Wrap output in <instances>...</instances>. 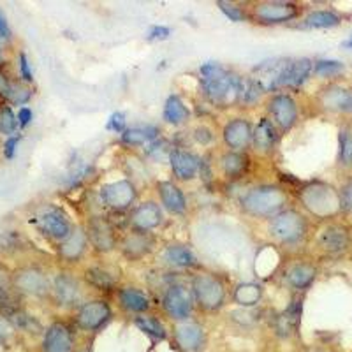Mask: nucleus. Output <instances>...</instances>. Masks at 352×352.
Here are the masks:
<instances>
[{
    "label": "nucleus",
    "instance_id": "1",
    "mask_svg": "<svg viewBox=\"0 0 352 352\" xmlns=\"http://www.w3.org/2000/svg\"><path fill=\"white\" fill-rule=\"evenodd\" d=\"M201 81H203L204 94L208 96L212 102L228 104L241 99L243 90V80L238 76H231L224 67L219 64H204L201 65Z\"/></svg>",
    "mask_w": 352,
    "mask_h": 352
},
{
    "label": "nucleus",
    "instance_id": "2",
    "mask_svg": "<svg viewBox=\"0 0 352 352\" xmlns=\"http://www.w3.org/2000/svg\"><path fill=\"white\" fill-rule=\"evenodd\" d=\"M285 194L276 187H257L243 197V208L252 215H275L285 204Z\"/></svg>",
    "mask_w": 352,
    "mask_h": 352
},
{
    "label": "nucleus",
    "instance_id": "3",
    "mask_svg": "<svg viewBox=\"0 0 352 352\" xmlns=\"http://www.w3.org/2000/svg\"><path fill=\"white\" fill-rule=\"evenodd\" d=\"M301 201H303V204L310 212L319 217L333 215L342 204L335 190L322 184H314L305 188L303 194H301Z\"/></svg>",
    "mask_w": 352,
    "mask_h": 352
},
{
    "label": "nucleus",
    "instance_id": "4",
    "mask_svg": "<svg viewBox=\"0 0 352 352\" xmlns=\"http://www.w3.org/2000/svg\"><path fill=\"white\" fill-rule=\"evenodd\" d=\"M305 231H307V226H305L303 217L292 210L275 215L270 224V232L276 240L284 241V243L298 241L300 238H303Z\"/></svg>",
    "mask_w": 352,
    "mask_h": 352
},
{
    "label": "nucleus",
    "instance_id": "5",
    "mask_svg": "<svg viewBox=\"0 0 352 352\" xmlns=\"http://www.w3.org/2000/svg\"><path fill=\"white\" fill-rule=\"evenodd\" d=\"M194 294L199 305L206 310H217L224 301V287L212 275H199L194 278Z\"/></svg>",
    "mask_w": 352,
    "mask_h": 352
},
{
    "label": "nucleus",
    "instance_id": "6",
    "mask_svg": "<svg viewBox=\"0 0 352 352\" xmlns=\"http://www.w3.org/2000/svg\"><path fill=\"white\" fill-rule=\"evenodd\" d=\"M136 197V190L131 182H115V184H108L100 188V199L108 204L109 208L124 210Z\"/></svg>",
    "mask_w": 352,
    "mask_h": 352
},
{
    "label": "nucleus",
    "instance_id": "7",
    "mask_svg": "<svg viewBox=\"0 0 352 352\" xmlns=\"http://www.w3.org/2000/svg\"><path fill=\"white\" fill-rule=\"evenodd\" d=\"M296 14V6L285 4V2H266L256 8V16L264 23H282V21L292 20Z\"/></svg>",
    "mask_w": 352,
    "mask_h": 352
},
{
    "label": "nucleus",
    "instance_id": "8",
    "mask_svg": "<svg viewBox=\"0 0 352 352\" xmlns=\"http://www.w3.org/2000/svg\"><path fill=\"white\" fill-rule=\"evenodd\" d=\"M109 307L104 303V301H92V303L83 305V308L78 314V324L83 329H92L100 328L104 324L109 317Z\"/></svg>",
    "mask_w": 352,
    "mask_h": 352
},
{
    "label": "nucleus",
    "instance_id": "9",
    "mask_svg": "<svg viewBox=\"0 0 352 352\" xmlns=\"http://www.w3.org/2000/svg\"><path fill=\"white\" fill-rule=\"evenodd\" d=\"M270 109H272V115L276 124L280 125L284 131L291 129L298 118L296 102L289 96L273 97L272 102H270Z\"/></svg>",
    "mask_w": 352,
    "mask_h": 352
},
{
    "label": "nucleus",
    "instance_id": "10",
    "mask_svg": "<svg viewBox=\"0 0 352 352\" xmlns=\"http://www.w3.org/2000/svg\"><path fill=\"white\" fill-rule=\"evenodd\" d=\"M39 226L48 236L55 238V240H65L71 234L69 219L60 210H48L39 219Z\"/></svg>",
    "mask_w": 352,
    "mask_h": 352
},
{
    "label": "nucleus",
    "instance_id": "11",
    "mask_svg": "<svg viewBox=\"0 0 352 352\" xmlns=\"http://www.w3.org/2000/svg\"><path fill=\"white\" fill-rule=\"evenodd\" d=\"M44 352H72V336L67 326L55 322L48 328L43 342Z\"/></svg>",
    "mask_w": 352,
    "mask_h": 352
},
{
    "label": "nucleus",
    "instance_id": "12",
    "mask_svg": "<svg viewBox=\"0 0 352 352\" xmlns=\"http://www.w3.org/2000/svg\"><path fill=\"white\" fill-rule=\"evenodd\" d=\"M164 308L169 316L182 320L187 319V317L190 316V308H192V305H190V298H188L187 292L184 291V287L175 285V287H171L166 292Z\"/></svg>",
    "mask_w": 352,
    "mask_h": 352
},
{
    "label": "nucleus",
    "instance_id": "13",
    "mask_svg": "<svg viewBox=\"0 0 352 352\" xmlns=\"http://www.w3.org/2000/svg\"><path fill=\"white\" fill-rule=\"evenodd\" d=\"M320 247L331 254H338L345 250L349 245V232L342 226H329L322 231L319 238Z\"/></svg>",
    "mask_w": 352,
    "mask_h": 352
},
{
    "label": "nucleus",
    "instance_id": "14",
    "mask_svg": "<svg viewBox=\"0 0 352 352\" xmlns=\"http://www.w3.org/2000/svg\"><path fill=\"white\" fill-rule=\"evenodd\" d=\"M252 138V131L248 122L236 118V120L229 122L224 129V140L231 148H243L247 146L248 141Z\"/></svg>",
    "mask_w": 352,
    "mask_h": 352
},
{
    "label": "nucleus",
    "instance_id": "15",
    "mask_svg": "<svg viewBox=\"0 0 352 352\" xmlns=\"http://www.w3.org/2000/svg\"><path fill=\"white\" fill-rule=\"evenodd\" d=\"M88 238L94 243V247L99 250H109L115 245V236H113L111 226L102 219H96L88 226Z\"/></svg>",
    "mask_w": 352,
    "mask_h": 352
},
{
    "label": "nucleus",
    "instance_id": "16",
    "mask_svg": "<svg viewBox=\"0 0 352 352\" xmlns=\"http://www.w3.org/2000/svg\"><path fill=\"white\" fill-rule=\"evenodd\" d=\"M169 160H171L173 173H175L180 180H190V178L196 176L197 169H199V160H197L192 153L173 152Z\"/></svg>",
    "mask_w": 352,
    "mask_h": 352
},
{
    "label": "nucleus",
    "instance_id": "17",
    "mask_svg": "<svg viewBox=\"0 0 352 352\" xmlns=\"http://www.w3.org/2000/svg\"><path fill=\"white\" fill-rule=\"evenodd\" d=\"M310 71H312V62L308 60V58L289 62L278 87H300L308 78Z\"/></svg>",
    "mask_w": 352,
    "mask_h": 352
},
{
    "label": "nucleus",
    "instance_id": "18",
    "mask_svg": "<svg viewBox=\"0 0 352 352\" xmlns=\"http://www.w3.org/2000/svg\"><path fill=\"white\" fill-rule=\"evenodd\" d=\"M204 342V333L196 324H184L176 329V344L185 352H197Z\"/></svg>",
    "mask_w": 352,
    "mask_h": 352
},
{
    "label": "nucleus",
    "instance_id": "19",
    "mask_svg": "<svg viewBox=\"0 0 352 352\" xmlns=\"http://www.w3.org/2000/svg\"><path fill=\"white\" fill-rule=\"evenodd\" d=\"M322 104L335 111H352V92L342 87L328 88L322 96Z\"/></svg>",
    "mask_w": 352,
    "mask_h": 352
},
{
    "label": "nucleus",
    "instance_id": "20",
    "mask_svg": "<svg viewBox=\"0 0 352 352\" xmlns=\"http://www.w3.org/2000/svg\"><path fill=\"white\" fill-rule=\"evenodd\" d=\"M301 307H303L301 301H292L287 310L278 316V319H276V331H278V335L289 336L291 333L296 331L301 320Z\"/></svg>",
    "mask_w": 352,
    "mask_h": 352
},
{
    "label": "nucleus",
    "instance_id": "21",
    "mask_svg": "<svg viewBox=\"0 0 352 352\" xmlns=\"http://www.w3.org/2000/svg\"><path fill=\"white\" fill-rule=\"evenodd\" d=\"M160 219H162V215H160V210L155 203L141 204L140 208L134 212V215H132V222L141 231L157 228L160 224Z\"/></svg>",
    "mask_w": 352,
    "mask_h": 352
},
{
    "label": "nucleus",
    "instance_id": "22",
    "mask_svg": "<svg viewBox=\"0 0 352 352\" xmlns=\"http://www.w3.org/2000/svg\"><path fill=\"white\" fill-rule=\"evenodd\" d=\"M159 192L160 197H162V203H164L166 208L173 213H184L185 212V197L182 194V190L176 187L171 182H162L159 184Z\"/></svg>",
    "mask_w": 352,
    "mask_h": 352
},
{
    "label": "nucleus",
    "instance_id": "23",
    "mask_svg": "<svg viewBox=\"0 0 352 352\" xmlns=\"http://www.w3.org/2000/svg\"><path fill=\"white\" fill-rule=\"evenodd\" d=\"M16 285L21 291L28 292V294H43L48 289V280L46 276L36 270H25L18 275Z\"/></svg>",
    "mask_w": 352,
    "mask_h": 352
},
{
    "label": "nucleus",
    "instance_id": "24",
    "mask_svg": "<svg viewBox=\"0 0 352 352\" xmlns=\"http://www.w3.org/2000/svg\"><path fill=\"white\" fill-rule=\"evenodd\" d=\"M85 245H87V234L81 229H74L60 245V256L67 261H76L83 254Z\"/></svg>",
    "mask_w": 352,
    "mask_h": 352
},
{
    "label": "nucleus",
    "instance_id": "25",
    "mask_svg": "<svg viewBox=\"0 0 352 352\" xmlns=\"http://www.w3.org/2000/svg\"><path fill=\"white\" fill-rule=\"evenodd\" d=\"M55 294L62 305H72L80 296L76 280L69 275H58L55 280Z\"/></svg>",
    "mask_w": 352,
    "mask_h": 352
},
{
    "label": "nucleus",
    "instance_id": "26",
    "mask_svg": "<svg viewBox=\"0 0 352 352\" xmlns=\"http://www.w3.org/2000/svg\"><path fill=\"white\" fill-rule=\"evenodd\" d=\"M252 138L257 150H261V152H268V150L273 148V144H275L276 141L275 127H273V124L268 120V118H263V120L257 124Z\"/></svg>",
    "mask_w": 352,
    "mask_h": 352
},
{
    "label": "nucleus",
    "instance_id": "27",
    "mask_svg": "<svg viewBox=\"0 0 352 352\" xmlns=\"http://www.w3.org/2000/svg\"><path fill=\"white\" fill-rule=\"evenodd\" d=\"M314 276H316V270L310 264H294L287 272V280L292 287L303 289L312 284Z\"/></svg>",
    "mask_w": 352,
    "mask_h": 352
},
{
    "label": "nucleus",
    "instance_id": "28",
    "mask_svg": "<svg viewBox=\"0 0 352 352\" xmlns=\"http://www.w3.org/2000/svg\"><path fill=\"white\" fill-rule=\"evenodd\" d=\"M120 303L129 312H144L150 307L148 298L144 296L141 291H136V289L131 287L124 289L120 292Z\"/></svg>",
    "mask_w": 352,
    "mask_h": 352
},
{
    "label": "nucleus",
    "instance_id": "29",
    "mask_svg": "<svg viewBox=\"0 0 352 352\" xmlns=\"http://www.w3.org/2000/svg\"><path fill=\"white\" fill-rule=\"evenodd\" d=\"M188 118V109L187 106L182 102L180 97L171 96L168 100H166V106H164V120L168 124L173 125H178V124H184L185 120Z\"/></svg>",
    "mask_w": 352,
    "mask_h": 352
},
{
    "label": "nucleus",
    "instance_id": "30",
    "mask_svg": "<svg viewBox=\"0 0 352 352\" xmlns=\"http://www.w3.org/2000/svg\"><path fill=\"white\" fill-rule=\"evenodd\" d=\"M261 296H263V289L257 284H250V282L238 285V289L234 291V300L241 307H254L261 300Z\"/></svg>",
    "mask_w": 352,
    "mask_h": 352
},
{
    "label": "nucleus",
    "instance_id": "31",
    "mask_svg": "<svg viewBox=\"0 0 352 352\" xmlns=\"http://www.w3.org/2000/svg\"><path fill=\"white\" fill-rule=\"evenodd\" d=\"M340 23L338 14L333 11H314L305 18V25L312 28H329Z\"/></svg>",
    "mask_w": 352,
    "mask_h": 352
},
{
    "label": "nucleus",
    "instance_id": "32",
    "mask_svg": "<svg viewBox=\"0 0 352 352\" xmlns=\"http://www.w3.org/2000/svg\"><path fill=\"white\" fill-rule=\"evenodd\" d=\"M134 322H136V326L144 333V335H148L150 338H153V340H164L166 338L164 326L160 324L157 319H153V317L141 316V317H136Z\"/></svg>",
    "mask_w": 352,
    "mask_h": 352
},
{
    "label": "nucleus",
    "instance_id": "33",
    "mask_svg": "<svg viewBox=\"0 0 352 352\" xmlns=\"http://www.w3.org/2000/svg\"><path fill=\"white\" fill-rule=\"evenodd\" d=\"M157 136L155 127H132L122 134V141L125 144H143Z\"/></svg>",
    "mask_w": 352,
    "mask_h": 352
},
{
    "label": "nucleus",
    "instance_id": "34",
    "mask_svg": "<svg viewBox=\"0 0 352 352\" xmlns=\"http://www.w3.org/2000/svg\"><path fill=\"white\" fill-rule=\"evenodd\" d=\"M164 257L175 266H192L194 264L192 252L188 248L180 247V245H171V247L166 248Z\"/></svg>",
    "mask_w": 352,
    "mask_h": 352
},
{
    "label": "nucleus",
    "instance_id": "35",
    "mask_svg": "<svg viewBox=\"0 0 352 352\" xmlns=\"http://www.w3.org/2000/svg\"><path fill=\"white\" fill-rule=\"evenodd\" d=\"M87 280L88 284H92L94 287L97 289H111L115 285V278L109 275L106 270H100V268H90L87 270Z\"/></svg>",
    "mask_w": 352,
    "mask_h": 352
},
{
    "label": "nucleus",
    "instance_id": "36",
    "mask_svg": "<svg viewBox=\"0 0 352 352\" xmlns=\"http://www.w3.org/2000/svg\"><path fill=\"white\" fill-rule=\"evenodd\" d=\"M245 157L240 155V153H226L222 157V168H224V173L229 176H240L241 173L245 171Z\"/></svg>",
    "mask_w": 352,
    "mask_h": 352
},
{
    "label": "nucleus",
    "instance_id": "37",
    "mask_svg": "<svg viewBox=\"0 0 352 352\" xmlns=\"http://www.w3.org/2000/svg\"><path fill=\"white\" fill-rule=\"evenodd\" d=\"M18 125H20L18 116L11 111V108L0 109V132H2V134H6V136L16 134Z\"/></svg>",
    "mask_w": 352,
    "mask_h": 352
},
{
    "label": "nucleus",
    "instance_id": "38",
    "mask_svg": "<svg viewBox=\"0 0 352 352\" xmlns=\"http://www.w3.org/2000/svg\"><path fill=\"white\" fill-rule=\"evenodd\" d=\"M124 250L129 257H140L148 252V240L144 236H131L124 243Z\"/></svg>",
    "mask_w": 352,
    "mask_h": 352
},
{
    "label": "nucleus",
    "instance_id": "39",
    "mask_svg": "<svg viewBox=\"0 0 352 352\" xmlns=\"http://www.w3.org/2000/svg\"><path fill=\"white\" fill-rule=\"evenodd\" d=\"M264 92L263 85L257 80H247L243 81V90H241V99L245 102H256L261 97V94Z\"/></svg>",
    "mask_w": 352,
    "mask_h": 352
},
{
    "label": "nucleus",
    "instance_id": "40",
    "mask_svg": "<svg viewBox=\"0 0 352 352\" xmlns=\"http://www.w3.org/2000/svg\"><path fill=\"white\" fill-rule=\"evenodd\" d=\"M340 160L344 166H352V134L349 131L340 132Z\"/></svg>",
    "mask_w": 352,
    "mask_h": 352
},
{
    "label": "nucleus",
    "instance_id": "41",
    "mask_svg": "<svg viewBox=\"0 0 352 352\" xmlns=\"http://www.w3.org/2000/svg\"><path fill=\"white\" fill-rule=\"evenodd\" d=\"M344 71V64L336 60H319L316 64V72L319 76H335Z\"/></svg>",
    "mask_w": 352,
    "mask_h": 352
},
{
    "label": "nucleus",
    "instance_id": "42",
    "mask_svg": "<svg viewBox=\"0 0 352 352\" xmlns=\"http://www.w3.org/2000/svg\"><path fill=\"white\" fill-rule=\"evenodd\" d=\"M217 6H219L220 11L224 12L226 16H228L231 21H241V20H243V11H241L238 6L229 4V2H219Z\"/></svg>",
    "mask_w": 352,
    "mask_h": 352
},
{
    "label": "nucleus",
    "instance_id": "43",
    "mask_svg": "<svg viewBox=\"0 0 352 352\" xmlns=\"http://www.w3.org/2000/svg\"><path fill=\"white\" fill-rule=\"evenodd\" d=\"M28 99H30V90L28 88L20 87V85H12L11 100L14 104H25Z\"/></svg>",
    "mask_w": 352,
    "mask_h": 352
},
{
    "label": "nucleus",
    "instance_id": "44",
    "mask_svg": "<svg viewBox=\"0 0 352 352\" xmlns=\"http://www.w3.org/2000/svg\"><path fill=\"white\" fill-rule=\"evenodd\" d=\"M20 74L27 83L34 80V74H32V69H30V62H28L27 55L25 53H20Z\"/></svg>",
    "mask_w": 352,
    "mask_h": 352
},
{
    "label": "nucleus",
    "instance_id": "45",
    "mask_svg": "<svg viewBox=\"0 0 352 352\" xmlns=\"http://www.w3.org/2000/svg\"><path fill=\"white\" fill-rule=\"evenodd\" d=\"M124 127H125V115H124V113H120V111L113 113V115L109 116V122H108L109 131L120 132Z\"/></svg>",
    "mask_w": 352,
    "mask_h": 352
},
{
    "label": "nucleus",
    "instance_id": "46",
    "mask_svg": "<svg viewBox=\"0 0 352 352\" xmlns=\"http://www.w3.org/2000/svg\"><path fill=\"white\" fill-rule=\"evenodd\" d=\"M342 204H344V208L347 210V212L352 213V180L347 182V184L344 185V188H342Z\"/></svg>",
    "mask_w": 352,
    "mask_h": 352
},
{
    "label": "nucleus",
    "instance_id": "47",
    "mask_svg": "<svg viewBox=\"0 0 352 352\" xmlns=\"http://www.w3.org/2000/svg\"><path fill=\"white\" fill-rule=\"evenodd\" d=\"M18 141H20V136H11L4 144V155L8 159H12L14 153H16V146H18Z\"/></svg>",
    "mask_w": 352,
    "mask_h": 352
},
{
    "label": "nucleus",
    "instance_id": "48",
    "mask_svg": "<svg viewBox=\"0 0 352 352\" xmlns=\"http://www.w3.org/2000/svg\"><path fill=\"white\" fill-rule=\"evenodd\" d=\"M0 39L9 41L11 39V28H9L8 20H6L4 12L0 11Z\"/></svg>",
    "mask_w": 352,
    "mask_h": 352
},
{
    "label": "nucleus",
    "instance_id": "49",
    "mask_svg": "<svg viewBox=\"0 0 352 352\" xmlns=\"http://www.w3.org/2000/svg\"><path fill=\"white\" fill-rule=\"evenodd\" d=\"M11 90H12V83H9L8 78L0 72V97L11 99Z\"/></svg>",
    "mask_w": 352,
    "mask_h": 352
},
{
    "label": "nucleus",
    "instance_id": "50",
    "mask_svg": "<svg viewBox=\"0 0 352 352\" xmlns=\"http://www.w3.org/2000/svg\"><path fill=\"white\" fill-rule=\"evenodd\" d=\"M169 34L171 30L168 27H153L150 32V39H168Z\"/></svg>",
    "mask_w": 352,
    "mask_h": 352
},
{
    "label": "nucleus",
    "instance_id": "51",
    "mask_svg": "<svg viewBox=\"0 0 352 352\" xmlns=\"http://www.w3.org/2000/svg\"><path fill=\"white\" fill-rule=\"evenodd\" d=\"M18 122H20L21 127H25V125L30 124V120H32V109L30 108H21L20 111H18Z\"/></svg>",
    "mask_w": 352,
    "mask_h": 352
},
{
    "label": "nucleus",
    "instance_id": "52",
    "mask_svg": "<svg viewBox=\"0 0 352 352\" xmlns=\"http://www.w3.org/2000/svg\"><path fill=\"white\" fill-rule=\"evenodd\" d=\"M196 138L201 141V143H208L212 140V134H210L206 129H197L196 131Z\"/></svg>",
    "mask_w": 352,
    "mask_h": 352
},
{
    "label": "nucleus",
    "instance_id": "53",
    "mask_svg": "<svg viewBox=\"0 0 352 352\" xmlns=\"http://www.w3.org/2000/svg\"><path fill=\"white\" fill-rule=\"evenodd\" d=\"M344 46H347V48H352V36H351V39H349V41H345V43H344Z\"/></svg>",
    "mask_w": 352,
    "mask_h": 352
},
{
    "label": "nucleus",
    "instance_id": "54",
    "mask_svg": "<svg viewBox=\"0 0 352 352\" xmlns=\"http://www.w3.org/2000/svg\"><path fill=\"white\" fill-rule=\"evenodd\" d=\"M310 352H331V351H324V349H316V351H310Z\"/></svg>",
    "mask_w": 352,
    "mask_h": 352
},
{
    "label": "nucleus",
    "instance_id": "55",
    "mask_svg": "<svg viewBox=\"0 0 352 352\" xmlns=\"http://www.w3.org/2000/svg\"><path fill=\"white\" fill-rule=\"evenodd\" d=\"M2 60H4V56H2V50H0V64H2Z\"/></svg>",
    "mask_w": 352,
    "mask_h": 352
},
{
    "label": "nucleus",
    "instance_id": "56",
    "mask_svg": "<svg viewBox=\"0 0 352 352\" xmlns=\"http://www.w3.org/2000/svg\"><path fill=\"white\" fill-rule=\"evenodd\" d=\"M85 352H88V351H85Z\"/></svg>",
    "mask_w": 352,
    "mask_h": 352
}]
</instances>
